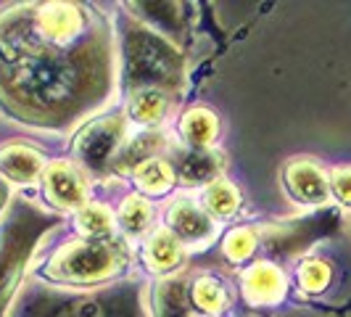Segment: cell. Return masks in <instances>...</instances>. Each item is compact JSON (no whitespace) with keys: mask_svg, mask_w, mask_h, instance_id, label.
<instances>
[{"mask_svg":"<svg viewBox=\"0 0 351 317\" xmlns=\"http://www.w3.org/2000/svg\"><path fill=\"white\" fill-rule=\"evenodd\" d=\"M45 230H48V217L32 209L29 204H19L0 222V315L14 296L24 264Z\"/></svg>","mask_w":351,"mask_h":317,"instance_id":"277c9868","label":"cell"},{"mask_svg":"<svg viewBox=\"0 0 351 317\" xmlns=\"http://www.w3.org/2000/svg\"><path fill=\"white\" fill-rule=\"evenodd\" d=\"M330 196L351 209V167H335L330 172Z\"/></svg>","mask_w":351,"mask_h":317,"instance_id":"cb8c5ba5","label":"cell"},{"mask_svg":"<svg viewBox=\"0 0 351 317\" xmlns=\"http://www.w3.org/2000/svg\"><path fill=\"white\" fill-rule=\"evenodd\" d=\"M156 317H193L191 315V294L180 281H161L154 294Z\"/></svg>","mask_w":351,"mask_h":317,"instance_id":"ffe728a7","label":"cell"},{"mask_svg":"<svg viewBox=\"0 0 351 317\" xmlns=\"http://www.w3.org/2000/svg\"><path fill=\"white\" fill-rule=\"evenodd\" d=\"M127 267V251L119 241L98 238V241H71L53 254L43 267V278L64 285H95Z\"/></svg>","mask_w":351,"mask_h":317,"instance_id":"3957f363","label":"cell"},{"mask_svg":"<svg viewBox=\"0 0 351 317\" xmlns=\"http://www.w3.org/2000/svg\"><path fill=\"white\" fill-rule=\"evenodd\" d=\"M8 201H11V183L0 177V214L8 209Z\"/></svg>","mask_w":351,"mask_h":317,"instance_id":"484cf974","label":"cell"},{"mask_svg":"<svg viewBox=\"0 0 351 317\" xmlns=\"http://www.w3.org/2000/svg\"><path fill=\"white\" fill-rule=\"evenodd\" d=\"M172 169L180 185L185 188H198V185H209L214 180H219L225 169V156L214 148H188L175 154Z\"/></svg>","mask_w":351,"mask_h":317,"instance_id":"30bf717a","label":"cell"},{"mask_svg":"<svg viewBox=\"0 0 351 317\" xmlns=\"http://www.w3.org/2000/svg\"><path fill=\"white\" fill-rule=\"evenodd\" d=\"M114 222H117L114 214L104 204H85L74 217V228L80 230L82 238H90V241L108 238L114 230Z\"/></svg>","mask_w":351,"mask_h":317,"instance_id":"44dd1931","label":"cell"},{"mask_svg":"<svg viewBox=\"0 0 351 317\" xmlns=\"http://www.w3.org/2000/svg\"><path fill=\"white\" fill-rule=\"evenodd\" d=\"M167 228L177 235V241L185 246H204L217 235V222L209 211L198 207L191 198H175L167 209Z\"/></svg>","mask_w":351,"mask_h":317,"instance_id":"ba28073f","label":"cell"},{"mask_svg":"<svg viewBox=\"0 0 351 317\" xmlns=\"http://www.w3.org/2000/svg\"><path fill=\"white\" fill-rule=\"evenodd\" d=\"M114 85L108 30L80 3H21L0 14V108L16 122L64 130Z\"/></svg>","mask_w":351,"mask_h":317,"instance_id":"6da1fadb","label":"cell"},{"mask_svg":"<svg viewBox=\"0 0 351 317\" xmlns=\"http://www.w3.org/2000/svg\"><path fill=\"white\" fill-rule=\"evenodd\" d=\"M143 262L148 264L151 272H158V275L175 272L182 262V244L169 228L154 230L143 246Z\"/></svg>","mask_w":351,"mask_h":317,"instance_id":"7c38bea8","label":"cell"},{"mask_svg":"<svg viewBox=\"0 0 351 317\" xmlns=\"http://www.w3.org/2000/svg\"><path fill=\"white\" fill-rule=\"evenodd\" d=\"M256 251V233L251 228H232L222 241V254L230 262H246Z\"/></svg>","mask_w":351,"mask_h":317,"instance_id":"603a6c76","label":"cell"},{"mask_svg":"<svg viewBox=\"0 0 351 317\" xmlns=\"http://www.w3.org/2000/svg\"><path fill=\"white\" fill-rule=\"evenodd\" d=\"M151 217H154L151 201L141 193H132L122 201L119 214H117V222H119V228H122L124 235L138 238V235H143L145 230L151 228Z\"/></svg>","mask_w":351,"mask_h":317,"instance_id":"ac0fdd59","label":"cell"},{"mask_svg":"<svg viewBox=\"0 0 351 317\" xmlns=\"http://www.w3.org/2000/svg\"><path fill=\"white\" fill-rule=\"evenodd\" d=\"M122 82L127 95L138 90H164L177 98L185 88V56L158 30L127 19L122 32Z\"/></svg>","mask_w":351,"mask_h":317,"instance_id":"7a4b0ae2","label":"cell"},{"mask_svg":"<svg viewBox=\"0 0 351 317\" xmlns=\"http://www.w3.org/2000/svg\"><path fill=\"white\" fill-rule=\"evenodd\" d=\"M201 207H204V211H209L211 217L228 220L241 209V193L230 180L219 177L201 191Z\"/></svg>","mask_w":351,"mask_h":317,"instance_id":"e0dca14e","label":"cell"},{"mask_svg":"<svg viewBox=\"0 0 351 317\" xmlns=\"http://www.w3.org/2000/svg\"><path fill=\"white\" fill-rule=\"evenodd\" d=\"M172 98L175 95H169L164 90H138L127 101V114H130L132 122L151 130V127H156L167 119V114L172 108Z\"/></svg>","mask_w":351,"mask_h":317,"instance_id":"4fadbf2b","label":"cell"},{"mask_svg":"<svg viewBox=\"0 0 351 317\" xmlns=\"http://www.w3.org/2000/svg\"><path fill=\"white\" fill-rule=\"evenodd\" d=\"M288 278L278 264L256 262L241 275V291L251 307H272L285 296Z\"/></svg>","mask_w":351,"mask_h":317,"instance_id":"9c48e42d","label":"cell"},{"mask_svg":"<svg viewBox=\"0 0 351 317\" xmlns=\"http://www.w3.org/2000/svg\"><path fill=\"white\" fill-rule=\"evenodd\" d=\"M43 193L56 209L80 211L88 204V183L71 161H51L43 169Z\"/></svg>","mask_w":351,"mask_h":317,"instance_id":"8992f818","label":"cell"},{"mask_svg":"<svg viewBox=\"0 0 351 317\" xmlns=\"http://www.w3.org/2000/svg\"><path fill=\"white\" fill-rule=\"evenodd\" d=\"M161 145H164V135L158 130H145V132H138V135L127 138V143L119 151V156L114 161V169L117 172H135L148 158H156Z\"/></svg>","mask_w":351,"mask_h":317,"instance_id":"9a60e30c","label":"cell"},{"mask_svg":"<svg viewBox=\"0 0 351 317\" xmlns=\"http://www.w3.org/2000/svg\"><path fill=\"white\" fill-rule=\"evenodd\" d=\"M132 180L138 185V191L143 193H151V196H161V193H169L175 188L177 177L175 169H172V161L167 158H148L145 164H141L135 172H132Z\"/></svg>","mask_w":351,"mask_h":317,"instance_id":"2e32d148","label":"cell"},{"mask_svg":"<svg viewBox=\"0 0 351 317\" xmlns=\"http://www.w3.org/2000/svg\"><path fill=\"white\" fill-rule=\"evenodd\" d=\"M127 143V119L124 114L95 117L74 138V156L90 175H106Z\"/></svg>","mask_w":351,"mask_h":317,"instance_id":"5b68a950","label":"cell"},{"mask_svg":"<svg viewBox=\"0 0 351 317\" xmlns=\"http://www.w3.org/2000/svg\"><path fill=\"white\" fill-rule=\"evenodd\" d=\"M191 304L195 309H201L204 315H219L228 307V288L214 275H201L191 285Z\"/></svg>","mask_w":351,"mask_h":317,"instance_id":"d6986e66","label":"cell"},{"mask_svg":"<svg viewBox=\"0 0 351 317\" xmlns=\"http://www.w3.org/2000/svg\"><path fill=\"white\" fill-rule=\"evenodd\" d=\"M296 281H299L301 291H306V294H322L330 281H333V270H330V264L325 262V259H304L299 264V270H296Z\"/></svg>","mask_w":351,"mask_h":317,"instance_id":"7402d4cb","label":"cell"},{"mask_svg":"<svg viewBox=\"0 0 351 317\" xmlns=\"http://www.w3.org/2000/svg\"><path fill=\"white\" fill-rule=\"evenodd\" d=\"M45 158L40 151L21 145V143H8L0 148V177L14 185H29L37 177H43Z\"/></svg>","mask_w":351,"mask_h":317,"instance_id":"8fae6325","label":"cell"},{"mask_svg":"<svg viewBox=\"0 0 351 317\" xmlns=\"http://www.w3.org/2000/svg\"><path fill=\"white\" fill-rule=\"evenodd\" d=\"M177 130L191 148H211V143L219 135V119L206 106H193L180 117Z\"/></svg>","mask_w":351,"mask_h":317,"instance_id":"5bb4252c","label":"cell"},{"mask_svg":"<svg viewBox=\"0 0 351 317\" xmlns=\"http://www.w3.org/2000/svg\"><path fill=\"white\" fill-rule=\"evenodd\" d=\"M282 185L293 201L304 207H325L330 201V177L306 156L291 158L282 169Z\"/></svg>","mask_w":351,"mask_h":317,"instance_id":"52a82bcc","label":"cell"},{"mask_svg":"<svg viewBox=\"0 0 351 317\" xmlns=\"http://www.w3.org/2000/svg\"><path fill=\"white\" fill-rule=\"evenodd\" d=\"M58 317H106V309L101 301L95 299H80L69 304L64 312H58Z\"/></svg>","mask_w":351,"mask_h":317,"instance_id":"d4e9b609","label":"cell"}]
</instances>
